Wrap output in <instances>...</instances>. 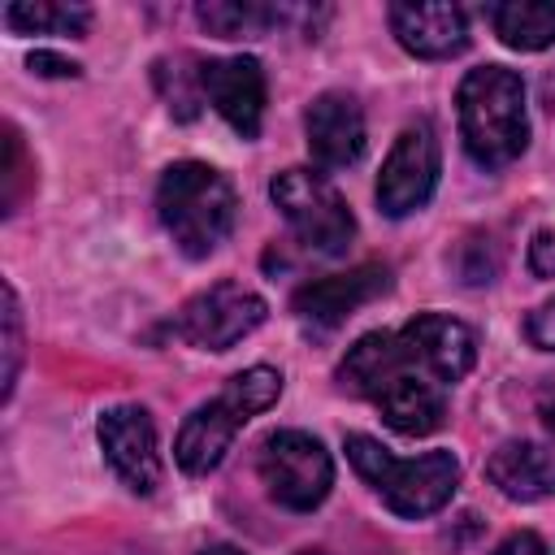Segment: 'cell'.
Wrapping results in <instances>:
<instances>
[{
    "mask_svg": "<svg viewBox=\"0 0 555 555\" xmlns=\"http://www.w3.org/2000/svg\"><path fill=\"white\" fill-rule=\"evenodd\" d=\"M204 100L230 121L234 134L256 139L264 121V69L256 56H221L195 69Z\"/></svg>",
    "mask_w": 555,
    "mask_h": 555,
    "instance_id": "cell-11",
    "label": "cell"
},
{
    "mask_svg": "<svg viewBox=\"0 0 555 555\" xmlns=\"http://www.w3.org/2000/svg\"><path fill=\"white\" fill-rule=\"evenodd\" d=\"M390 30L395 39L425 61H442L468 48V17L460 4H416V0H399L390 4Z\"/></svg>",
    "mask_w": 555,
    "mask_h": 555,
    "instance_id": "cell-14",
    "label": "cell"
},
{
    "mask_svg": "<svg viewBox=\"0 0 555 555\" xmlns=\"http://www.w3.org/2000/svg\"><path fill=\"white\" fill-rule=\"evenodd\" d=\"M538 412H542L546 429H555V382H546V386L538 390Z\"/></svg>",
    "mask_w": 555,
    "mask_h": 555,
    "instance_id": "cell-25",
    "label": "cell"
},
{
    "mask_svg": "<svg viewBox=\"0 0 555 555\" xmlns=\"http://www.w3.org/2000/svg\"><path fill=\"white\" fill-rule=\"evenodd\" d=\"M486 477L499 486V494L516 503H538L555 494V451L538 442H503L486 460Z\"/></svg>",
    "mask_w": 555,
    "mask_h": 555,
    "instance_id": "cell-15",
    "label": "cell"
},
{
    "mask_svg": "<svg viewBox=\"0 0 555 555\" xmlns=\"http://www.w3.org/2000/svg\"><path fill=\"white\" fill-rule=\"evenodd\" d=\"M100 447L108 468L121 477L126 490L152 494L160 486V451H156V429L143 408H108L100 416Z\"/></svg>",
    "mask_w": 555,
    "mask_h": 555,
    "instance_id": "cell-10",
    "label": "cell"
},
{
    "mask_svg": "<svg viewBox=\"0 0 555 555\" xmlns=\"http://www.w3.org/2000/svg\"><path fill=\"white\" fill-rule=\"evenodd\" d=\"M195 17H199V26H204V30L221 35V39L269 35V30H282V26H291V22H308V26L317 30L312 9H291V4H251V0H243V4L212 0V4H199V9H195Z\"/></svg>",
    "mask_w": 555,
    "mask_h": 555,
    "instance_id": "cell-16",
    "label": "cell"
},
{
    "mask_svg": "<svg viewBox=\"0 0 555 555\" xmlns=\"http://www.w3.org/2000/svg\"><path fill=\"white\" fill-rule=\"evenodd\" d=\"M304 134H308V152L321 169H347L364 156V113L343 91H325L308 104Z\"/></svg>",
    "mask_w": 555,
    "mask_h": 555,
    "instance_id": "cell-13",
    "label": "cell"
},
{
    "mask_svg": "<svg viewBox=\"0 0 555 555\" xmlns=\"http://www.w3.org/2000/svg\"><path fill=\"white\" fill-rule=\"evenodd\" d=\"M434 186H438V139H434L429 121H412L395 139V147H390V156L382 165L377 208L386 217H408V212L429 204Z\"/></svg>",
    "mask_w": 555,
    "mask_h": 555,
    "instance_id": "cell-9",
    "label": "cell"
},
{
    "mask_svg": "<svg viewBox=\"0 0 555 555\" xmlns=\"http://www.w3.org/2000/svg\"><path fill=\"white\" fill-rule=\"evenodd\" d=\"M390 291V269L386 264H356L347 273H334V278H317L308 286L295 291L291 308L304 325L312 330H334L343 325L356 308H364L369 299L386 295Z\"/></svg>",
    "mask_w": 555,
    "mask_h": 555,
    "instance_id": "cell-12",
    "label": "cell"
},
{
    "mask_svg": "<svg viewBox=\"0 0 555 555\" xmlns=\"http://www.w3.org/2000/svg\"><path fill=\"white\" fill-rule=\"evenodd\" d=\"M529 269L538 278H555V230H538L533 243H529Z\"/></svg>",
    "mask_w": 555,
    "mask_h": 555,
    "instance_id": "cell-22",
    "label": "cell"
},
{
    "mask_svg": "<svg viewBox=\"0 0 555 555\" xmlns=\"http://www.w3.org/2000/svg\"><path fill=\"white\" fill-rule=\"evenodd\" d=\"M460 139L481 169L512 165L529 143L525 82L503 65L468 69L460 82Z\"/></svg>",
    "mask_w": 555,
    "mask_h": 555,
    "instance_id": "cell-2",
    "label": "cell"
},
{
    "mask_svg": "<svg viewBox=\"0 0 555 555\" xmlns=\"http://www.w3.org/2000/svg\"><path fill=\"white\" fill-rule=\"evenodd\" d=\"M347 460L373 486V494L395 516H408V520L438 512L442 503H451V494L460 486V460L451 451H425L416 460H399L377 438L347 434Z\"/></svg>",
    "mask_w": 555,
    "mask_h": 555,
    "instance_id": "cell-4",
    "label": "cell"
},
{
    "mask_svg": "<svg viewBox=\"0 0 555 555\" xmlns=\"http://www.w3.org/2000/svg\"><path fill=\"white\" fill-rule=\"evenodd\" d=\"M26 152H22V134L13 126H4V212H13L22 204L26 191Z\"/></svg>",
    "mask_w": 555,
    "mask_h": 555,
    "instance_id": "cell-20",
    "label": "cell"
},
{
    "mask_svg": "<svg viewBox=\"0 0 555 555\" xmlns=\"http://www.w3.org/2000/svg\"><path fill=\"white\" fill-rule=\"evenodd\" d=\"M156 212L169 238L191 260H199V256H212L230 238L234 217H238V195L225 182V173H217L212 165L178 160L160 173Z\"/></svg>",
    "mask_w": 555,
    "mask_h": 555,
    "instance_id": "cell-3",
    "label": "cell"
},
{
    "mask_svg": "<svg viewBox=\"0 0 555 555\" xmlns=\"http://www.w3.org/2000/svg\"><path fill=\"white\" fill-rule=\"evenodd\" d=\"M486 22L516 52H538V48H551L555 43V4H542V0L486 4Z\"/></svg>",
    "mask_w": 555,
    "mask_h": 555,
    "instance_id": "cell-17",
    "label": "cell"
},
{
    "mask_svg": "<svg viewBox=\"0 0 555 555\" xmlns=\"http://www.w3.org/2000/svg\"><path fill=\"white\" fill-rule=\"evenodd\" d=\"M494 555H551V551H546V542H542L538 533L520 529V533H507V538L494 546Z\"/></svg>",
    "mask_w": 555,
    "mask_h": 555,
    "instance_id": "cell-23",
    "label": "cell"
},
{
    "mask_svg": "<svg viewBox=\"0 0 555 555\" xmlns=\"http://www.w3.org/2000/svg\"><path fill=\"white\" fill-rule=\"evenodd\" d=\"M264 317H269V304L256 291H247L243 282H217L182 304V312L173 317V334L199 351H230Z\"/></svg>",
    "mask_w": 555,
    "mask_h": 555,
    "instance_id": "cell-8",
    "label": "cell"
},
{
    "mask_svg": "<svg viewBox=\"0 0 555 555\" xmlns=\"http://www.w3.org/2000/svg\"><path fill=\"white\" fill-rule=\"evenodd\" d=\"M4 26L17 35H82L91 26V9L61 0H17L4 4Z\"/></svg>",
    "mask_w": 555,
    "mask_h": 555,
    "instance_id": "cell-18",
    "label": "cell"
},
{
    "mask_svg": "<svg viewBox=\"0 0 555 555\" xmlns=\"http://www.w3.org/2000/svg\"><path fill=\"white\" fill-rule=\"evenodd\" d=\"M525 338L542 351H555V299H546L542 308H533L525 317Z\"/></svg>",
    "mask_w": 555,
    "mask_h": 555,
    "instance_id": "cell-21",
    "label": "cell"
},
{
    "mask_svg": "<svg viewBox=\"0 0 555 555\" xmlns=\"http://www.w3.org/2000/svg\"><path fill=\"white\" fill-rule=\"evenodd\" d=\"M477 338L464 321L421 312L399 330L364 334L338 364V382L369 399L395 434L425 438L447 421V390L473 369Z\"/></svg>",
    "mask_w": 555,
    "mask_h": 555,
    "instance_id": "cell-1",
    "label": "cell"
},
{
    "mask_svg": "<svg viewBox=\"0 0 555 555\" xmlns=\"http://www.w3.org/2000/svg\"><path fill=\"white\" fill-rule=\"evenodd\" d=\"M199 555H243L238 546H230V542H212V546H204Z\"/></svg>",
    "mask_w": 555,
    "mask_h": 555,
    "instance_id": "cell-26",
    "label": "cell"
},
{
    "mask_svg": "<svg viewBox=\"0 0 555 555\" xmlns=\"http://www.w3.org/2000/svg\"><path fill=\"white\" fill-rule=\"evenodd\" d=\"M260 481L282 507L312 512L325 503L334 486V464H330V451L312 434L278 429L260 442Z\"/></svg>",
    "mask_w": 555,
    "mask_h": 555,
    "instance_id": "cell-7",
    "label": "cell"
},
{
    "mask_svg": "<svg viewBox=\"0 0 555 555\" xmlns=\"http://www.w3.org/2000/svg\"><path fill=\"white\" fill-rule=\"evenodd\" d=\"M4 399L17 386V369H22V308H17V291L4 282Z\"/></svg>",
    "mask_w": 555,
    "mask_h": 555,
    "instance_id": "cell-19",
    "label": "cell"
},
{
    "mask_svg": "<svg viewBox=\"0 0 555 555\" xmlns=\"http://www.w3.org/2000/svg\"><path fill=\"white\" fill-rule=\"evenodd\" d=\"M278 395H282V373L278 369L256 364V369L234 373L217 399L199 403L182 421L178 442H173V460L182 464V473H208V468H217L221 455L230 451L234 434L256 412H264L269 403H278Z\"/></svg>",
    "mask_w": 555,
    "mask_h": 555,
    "instance_id": "cell-5",
    "label": "cell"
},
{
    "mask_svg": "<svg viewBox=\"0 0 555 555\" xmlns=\"http://www.w3.org/2000/svg\"><path fill=\"white\" fill-rule=\"evenodd\" d=\"M299 555H321V551H299Z\"/></svg>",
    "mask_w": 555,
    "mask_h": 555,
    "instance_id": "cell-27",
    "label": "cell"
},
{
    "mask_svg": "<svg viewBox=\"0 0 555 555\" xmlns=\"http://www.w3.org/2000/svg\"><path fill=\"white\" fill-rule=\"evenodd\" d=\"M269 195L278 204V212L286 217V225L299 234L304 247L338 256L351 238H356V217L347 208V199L312 169H282L269 182Z\"/></svg>",
    "mask_w": 555,
    "mask_h": 555,
    "instance_id": "cell-6",
    "label": "cell"
},
{
    "mask_svg": "<svg viewBox=\"0 0 555 555\" xmlns=\"http://www.w3.org/2000/svg\"><path fill=\"white\" fill-rule=\"evenodd\" d=\"M30 69L52 74V78H74V74H78L74 61H61V56H52V52H35V56H30Z\"/></svg>",
    "mask_w": 555,
    "mask_h": 555,
    "instance_id": "cell-24",
    "label": "cell"
}]
</instances>
